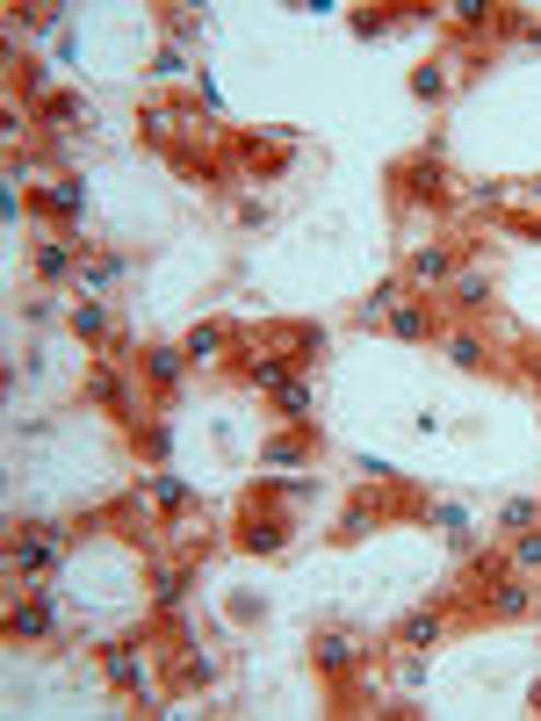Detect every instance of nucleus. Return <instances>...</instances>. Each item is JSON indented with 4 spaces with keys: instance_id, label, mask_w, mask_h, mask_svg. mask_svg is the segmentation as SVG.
Wrapping results in <instances>:
<instances>
[{
    "instance_id": "obj_1",
    "label": "nucleus",
    "mask_w": 541,
    "mask_h": 721,
    "mask_svg": "<svg viewBox=\"0 0 541 721\" xmlns=\"http://www.w3.org/2000/svg\"><path fill=\"white\" fill-rule=\"evenodd\" d=\"M66 541H72L66 527H22L15 541H8V570H15V577H44V570L66 556Z\"/></svg>"
},
{
    "instance_id": "obj_2",
    "label": "nucleus",
    "mask_w": 541,
    "mask_h": 721,
    "mask_svg": "<svg viewBox=\"0 0 541 721\" xmlns=\"http://www.w3.org/2000/svg\"><path fill=\"white\" fill-rule=\"evenodd\" d=\"M484 577H491V592H484V614H491V620H527V614H534V584H527L520 570H513V577H498V570L484 563Z\"/></svg>"
},
{
    "instance_id": "obj_3",
    "label": "nucleus",
    "mask_w": 541,
    "mask_h": 721,
    "mask_svg": "<svg viewBox=\"0 0 541 721\" xmlns=\"http://www.w3.org/2000/svg\"><path fill=\"white\" fill-rule=\"evenodd\" d=\"M311 664L325 671V678H347V671H361V664H368V642H361V636H347V628H332V636H318V642H311Z\"/></svg>"
},
{
    "instance_id": "obj_4",
    "label": "nucleus",
    "mask_w": 541,
    "mask_h": 721,
    "mask_svg": "<svg viewBox=\"0 0 541 721\" xmlns=\"http://www.w3.org/2000/svg\"><path fill=\"white\" fill-rule=\"evenodd\" d=\"M88 390L102 397V404H108V412L123 419V426H138V390H130V376H123V360H102Z\"/></svg>"
},
{
    "instance_id": "obj_5",
    "label": "nucleus",
    "mask_w": 541,
    "mask_h": 721,
    "mask_svg": "<svg viewBox=\"0 0 541 721\" xmlns=\"http://www.w3.org/2000/svg\"><path fill=\"white\" fill-rule=\"evenodd\" d=\"M102 678L116 693H138L145 686V650L138 642H102Z\"/></svg>"
},
{
    "instance_id": "obj_6",
    "label": "nucleus",
    "mask_w": 541,
    "mask_h": 721,
    "mask_svg": "<svg viewBox=\"0 0 541 721\" xmlns=\"http://www.w3.org/2000/svg\"><path fill=\"white\" fill-rule=\"evenodd\" d=\"M36 209L72 224L80 209H88V181H80V173H58V181H44V188H36Z\"/></svg>"
},
{
    "instance_id": "obj_7",
    "label": "nucleus",
    "mask_w": 541,
    "mask_h": 721,
    "mask_svg": "<svg viewBox=\"0 0 541 721\" xmlns=\"http://www.w3.org/2000/svg\"><path fill=\"white\" fill-rule=\"evenodd\" d=\"M404 275L419 282V289H440V282L462 275V260L448 253V245H412V260H404Z\"/></svg>"
},
{
    "instance_id": "obj_8",
    "label": "nucleus",
    "mask_w": 541,
    "mask_h": 721,
    "mask_svg": "<svg viewBox=\"0 0 541 721\" xmlns=\"http://www.w3.org/2000/svg\"><path fill=\"white\" fill-rule=\"evenodd\" d=\"M404 195H412V203H448V173H440V152H419L412 159V167H404Z\"/></svg>"
},
{
    "instance_id": "obj_9",
    "label": "nucleus",
    "mask_w": 541,
    "mask_h": 721,
    "mask_svg": "<svg viewBox=\"0 0 541 721\" xmlns=\"http://www.w3.org/2000/svg\"><path fill=\"white\" fill-rule=\"evenodd\" d=\"M8 636H15V642H44V636H51V592H30L22 606H8Z\"/></svg>"
},
{
    "instance_id": "obj_10",
    "label": "nucleus",
    "mask_w": 541,
    "mask_h": 721,
    "mask_svg": "<svg viewBox=\"0 0 541 721\" xmlns=\"http://www.w3.org/2000/svg\"><path fill=\"white\" fill-rule=\"evenodd\" d=\"M440 636H448V606H419L398 620V650H434Z\"/></svg>"
},
{
    "instance_id": "obj_11",
    "label": "nucleus",
    "mask_w": 541,
    "mask_h": 721,
    "mask_svg": "<svg viewBox=\"0 0 541 721\" xmlns=\"http://www.w3.org/2000/svg\"><path fill=\"white\" fill-rule=\"evenodd\" d=\"M145 382L152 390H181V376H188V346H145Z\"/></svg>"
},
{
    "instance_id": "obj_12",
    "label": "nucleus",
    "mask_w": 541,
    "mask_h": 721,
    "mask_svg": "<svg viewBox=\"0 0 541 721\" xmlns=\"http://www.w3.org/2000/svg\"><path fill=\"white\" fill-rule=\"evenodd\" d=\"M239 541H245L253 556H281V549H289V519H275V513H245Z\"/></svg>"
},
{
    "instance_id": "obj_13",
    "label": "nucleus",
    "mask_w": 541,
    "mask_h": 721,
    "mask_svg": "<svg viewBox=\"0 0 541 721\" xmlns=\"http://www.w3.org/2000/svg\"><path fill=\"white\" fill-rule=\"evenodd\" d=\"M80 253H88V245H66V239H44L36 245V275L44 282H66L72 267H80Z\"/></svg>"
},
{
    "instance_id": "obj_14",
    "label": "nucleus",
    "mask_w": 541,
    "mask_h": 721,
    "mask_svg": "<svg viewBox=\"0 0 541 721\" xmlns=\"http://www.w3.org/2000/svg\"><path fill=\"white\" fill-rule=\"evenodd\" d=\"M390 332H398V340H434L440 318H434V310H419V304H398V310H390Z\"/></svg>"
},
{
    "instance_id": "obj_15",
    "label": "nucleus",
    "mask_w": 541,
    "mask_h": 721,
    "mask_svg": "<svg viewBox=\"0 0 541 721\" xmlns=\"http://www.w3.org/2000/svg\"><path fill=\"white\" fill-rule=\"evenodd\" d=\"M188 584H195L188 563H166V570H159V614H181V606H188Z\"/></svg>"
},
{
    "instance_id": "obj_16",
    "label": "nucleus",
    "mask_w": 541,
    "mask_h": 721,
    "mask_svg": "<svg viewBox=\"0 0 541 721\" xmlns=\"http://www.w3.org/2000/svg\"><path fill=\"white\" fill-rule=\"evenodd\" d=\"M138 123H145V138H152V145H174L181 138V108L174 102H145Z\"/></svg>"
},
{
    "instance_id": "obj_17",
    "label": "nucleus",
    "mask_w": 541,
    "mask_h": 721,
    "mask_svg": "<svg viewBox=\"0 0 541 721\" xmlns=\"http://www.w3.org/2000/svg\"><path fill=\"white\" fill-rule=\"evenodd\" d=\"M491 304V275L484 267H462V275H454V310H484Z\"/></svg>"
},
{
    "instance_id": "obj_18",
    "label": "nucleus",
    "mask_w": 541,
    "mask_h": 721,
    "mask_svg": "<svg viewBox=\"0 0 541 721\" xmlns=\"http://www.w3.org/2000/svg\"><path fill=\"white\" fill-rule=\"evenodd\" d=\"M44 123H51L58 138H66L72 123H88V102H80V94H51V102H44Z\"/></svg>"
},
{
    "instance_id": "obj_19",
    "label": "nucleus",
    "mask_w": 541,
    "mask_h": 721,
    "mask_svg": "<svg viewBox=\"0 0 541 721\" xmlns=\"http://www.w3.org/2000/svg\"><path fill=\"white\" fill-rule=\"evenodd\" d=\"M275 404H281L289 419H297V426H311V382H303V376H289V382H281V390H275Z\"/></svg>"
},
{
    "instance_id": "obj_20",
    "label": "nucleus",
    "mask_w": 541,
    "mask_h": 721,
    "mask_svg": "<svg viewBox=\"0 0 541 721\" xmlns=\"http://www.w3.org/2000/svg\"><path fill=\"white\" fill-rule=\"evenodd\" d=\"M231 346V325H195L188 332V360H217Z\"/></svg>"
},
{
    "instance_id": "obj_21",
    "label": "nucleus",
    "mask_w": 541,
    "mask_h": 721,
    "mask_svg": "<svg viewBox=\"0 0 541 721\" xmlns=\"http://www.w3.org/2000/svg\"><path fill=\"white\" fill-rule=\"evenodd\" d=\"M138 483H145V491H152V499H159V505H166V513H181V505H188V499H195L188 483H181V477H166V469H159V477H138Z\"/></svg>"
},
{
    "instance_id": "obj_22",
    "label": "nucleus",
    "mask_w": 541,
    "mask_h": 721,
    "mask_svg": "<svg viewBox=\"0 0 541 721\" xmlns=\"http://www.w3.org/2000/svg\"><path fill=\"white\" fill-rule=\"evenodd\" d=\"M398 304H404V289H398V282H376V289H368V304H361V325H376V318H390Z\"/></svg>"
},
{
    "instance_id": "obj_23",
    "label": "nucleus",
    "mask_w": 541,
    "mask_h": 721,
    "mask_svg": "<svg viewBox=\"0 0 541 721\" xmlns=\"http://www.w3.org/2000/svg\"><path fill=\"white\" fill-rule=\"evenodd\" d=\"M448 360H454V368H484V340H476V332H448Z\"/></svg>"
},
{
    "instance_id": "obj_24",
    "label": "nucleus",
    "mask_w": 541,
    "mask_h": 721,
    "mask_svg": "<svg viewBox=\"0 0 541 721\" xmlns=\"http://www.w3.org/2000/svg\"><path fill=\"white\" fill-rule=\"evenodd\" d=\"M72 332H80V340H108V310L102 304H72Z\"/></svg>"
},
{
    "instance_id": "obj_25",
    "label": "nucleus",
    "mask_w": 541,
    "mask_h": 721,
    "mask_svg": "<svg viewBox=\"0 0 541 721\" xmlns=\"http://www.w3.org/2000/svg\"><path fill=\"white\" fill-rule=\"evenodd\" d=\"M261 462H275V469H303V462H311V447H303V440H267V447H261Z\"/></svg>"
},
{
    "instance_id": "obj_26",
    "label": "nucleus",
    "mask_w": 541,
    "mask_h": 721,
    "mask_svg": "<svg viewBox=\"0 0 541 721\" xmlns=\"http://www.w3.org/2000/svg\"><path fill=\"white\" fill-rule=\"evenodd\" d=\"M498 527H513V534H527V527H541V505L534 499H513L506 513H498Z\"/></svg>"
},
{
    "instance_id": "obj_27",
    "label": "nucleus",
    "mask_w": 541,
    "mask_h": 721,
    "mask_svg": "<svg viewBox=\"0 0 541 721\" xmlns=\"http://www.w3.org/2000/svg\"><path fill=\"white\" fill-rule=\"evenodd\" d=\"M412 87H419L426 102H440V94H448V66H419V72H412Z\"/></svg>"
},
{
    "instance_id": "obj_28",
    "label": "nucleus",
    "mask_w": 541,
    "mask_h": 721,
    "mask_svg": "<svg viewBox=\"0 0 541 721\" xmlns=\"http://www.w3.org/2000/svg\"><path fill=\"white\" fill-rule=\"evenodd\" d=\"M513 570H541V534H520V541H513Z\"/></svg>"
},
{
    "instance_id": "obj_29",
    "label": "nucleus",
    "mask_w": 541,
    "mask_h": 721,
    "mask_svg": "<svg viewBox=\"0 0 541 721\" xmlns=\"http://www.w3.org/2000/svg\"><path fill=\"white\" fill-rule=\"evenodd\" d=\"M454 22H462V30H491V22H498V8H476V0H462V8H448Z\"/></svg>"
},
{
    "instance_id": "obj_30",
    "label": "nucleus",
    "mask_w": 541,
    "mask_h": 721,
    "mask_svg": "<svg viewBox=\"0 0 541 721\" xmlns=\"http://www.w3.org/2000/svg\"><path fill=\"white\" fill-rule=\"evenodd\" d=\"M174 447V426H145V455H166Z\"/></svg>"
},
{
    "instance_id": "obj_31",
    "label": "nucleus",
    "mask_w": 541,
    "mask_h": 721,
    "mask_svg": "<svg viewBox=\"0 0 541 721\" xmlns=\"http://www.w3.org/2000/svg\"><path fill=\"white\" fill-rule=\"evenodd\" d=\"M527 382H541V354H527Z\"/></svg>"
},
{
    "instance_id": "obj_32",
    "label": "nucleus",
    "mask_w": 541,
    "mask_h": 721,
    "mask_svg": "<svg viewBox=\"0 0 541 721\" xmlns=\"http://www.w3.org/2000/svg\"><path fill=\"white\" fill-rule=\"evenodd\" d=\"M527 700H534V714H541V678H534V693H527Z\"/></svg>"
}]
</instances>
